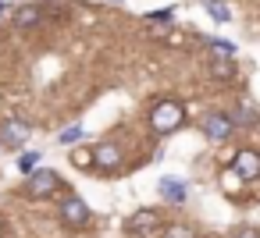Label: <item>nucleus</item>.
Instances as JSON below:
<instances>
[{"label": "nucleus", "mask_w": 260, "mask_h": 238, "mask_svg": "<svg viewBox=\"0 0 260 238\" xmlns=\"http://www.w3.org/2000/svg\"><path fill=\"white\" fill-rule=\"evenodd\" d=\"M182 121H185V107H182L178 100H157V103L150 107V128H153L157 135L178 132Z\"/></svg>", "instance_id": "obj_1"}, {"label": "nucleus", "mask_w": 260, "mask_h": 238, "mask_svg": "<svg viewBox=\"0 0 260 238\" xmlns=\"http://www.w3.org/2000/svg\"><path fill=\"white\" fill-rule=\"evenodd\" d=\"M61 188V178L54 174V171H43V167H36L32 174H29V181H25V192L32 195V199H47V195H54Z\"/></svg>", "instance_id": "obj_2"}, {"label": "nucleus", "mask_w": 260, "mask_h": 238, "mask_svg": "<svg viewBox=\"0 0 260 238\" xmlns=\"http://www.w3.org/2000/svg\"><path fill=\"white\" fill-rule=\"evenodd\" d=\"M29 135H32V128H29L25 121H18V117H8L4 125H0V142H4L8 149L25 146V142H29Z\"/></svg>", "instance_id": "obj_3"}, {"label": "nucleus", "mask_w": 260, "mask_h": 238, "mask_svg": "<svg viewBox=\"0 0 260 238\" xmlns=\"http://www.w3.org/2000/svg\"><path fill=\"white\" fill-rule=\"evenodd\" d=\"M61 220H64L68 227H86V224H89V206H86L79 195H64V203H61Z\"/></svg>", "instance_id": "obj_4"}, {"label": "nucleus", "mask_w": 260, "mask_h": 238, "mask_svg": "<svg viewBox=\"0 0 260 238\" xmlns=\"http://www.w3.org/2000/svg\"><path fill=\"white\" fill-rule=\"evenodd\" d=\"M232 128H235V121L228 114H207V121H203V132L210 142H224L232 135Z\"/></svg>", "instance_id": "obj_5"}, {"label": "nucleus", "mask_w": 260, "mask_h": 238, "mask_svg": "<svg viewBox=\"0 0 260 238\" xmlns=\"http://www.w3.org/2000/svg\"><path fill=\"white\" fill-rule=\"evenodd\" d=\"M157 224H160V217H157L153 210H139V213H132V217L125 220V231H128L132 238H139V234H150Z\"/></svg>", "instance_id": "obj_6"}, {"label": "nucleus", "mask_w": 260, "mask_h": 238, "mask_svg": "<svg viewBox=\"0 0 260 238\" xmlns=\"http://www.w3.org/2000/svg\"><path fill=\"white\" fill-rule=\"evenodd\" d=\"M232 167L239 171V178H242V181H249V178H256V174H260V153H256V149H239Z\"/></svg>", "instance_id": "obj_7"}, {"label": "nucleus", "mask_w": 260, "mask_h": 238, "mask_svg": "<svg viewBox=\"0 0 260 238\" xmlns=\"http://www.w3.org/2000/svg\"><path fill=\"white\" fill-rule=\"evenodd\" d=\"M93 164H96L100 171H118V164H121V149H118L114 142H100V146L93 149Z\"/></svg>", "instance_id": "obj_8"}, {"label": "nucleus", "mask_w": 260, "mask_h": 238, "mask_svg": "<svg viewBox=\"0 0 260 238\" xmlns=\"http://www.w3.org/2000/svg\"><path fill=\"white\" fill-rule=\"evenodd\" d=\"M160 195L168 199V203H185V195H189V185L182 181V178H160Z\"/></svg>", "instance_id": "obj_9"}, {"label": "nucleus", "mask_w": 260, "mask_h": 238, "mask_svg": "<svg viewBox=\"0 0 260 238\" xmlns=\"http://www.w3.org/2000/svg\"><path fill=\"white\" fill-rule=\"evenodd\" d=\"M210 54H214L217 61H235V47H232L228 39H210Z\"/></svg>", "instance_id": "obj_10"}, {"label": "nucleus", "mask_w": 260, "mask_h": 238, "mask_svg": "<svg viewBox=\"0 0 260 238\" xmlns=\"http://www.w3.org/2000/svg\"><path fill=\"white\" fill-rule=\"evenodd\" d=\"M221 188H224V192H239V188H242V178H239V171H235V167L221 171Z\"/></svg>", "instance_id": "obj_11"}, {"label": "nucleus", "mask_w": 260, "mask_h": 238, "mask_svg": "<svg viewBox=\"0 0 260 238\" xmlns=\"http://www.w3.org/2000/svg\"><path fill=\"white\" fill-rule=\"evenodd\" d=\"M82 135H86V128H82V125H72V128H64V132L57 135V142H61V146H75Z\"/></svg>", "instance_id": "obj_12"}, {"label": "nucleus", "mask_w": 260, "mask_h": 238, "mask_svg": "<svg viewBox=\"0 0 260 238\" xmlns=\"http://www.w3.org/2000/svg\"><path fill=\"white\" fill-rule=\"evenodd\" d=\"M32 22H40V8H22L18 15H15V25H32Z\"/></svg>", "instance_id": "obj_13"}, {"label": "nucleus", "mask_w": 260, "mask_h": 238, "mask_svg": "<svg viewBox=\"0 0 260 238\" xmlns=\"http://www.w3.org/2000/svg\"><path fill=\"white\" fill-rule=\"evenodd\" d=\"M18 167H22L25 174H32V171L40 167V153H22V156H18Z\"/></svg>", "instance_id": "obj_14"}, {"label": "nucleus", "mask_w": 260, "mask_h": 238, "mask_svg": "<svg viewBox=\"0 0 260 238\" xmlns=\"http://www.w3.org/2000/svg\"><path fill=\"white\" fill-rule=\"evenodd\" d=\"M207 11H210L217 22H228V18H232V15H228V8L221 4V0H207Z\"/></svg>", "instance_id": "obj_15"}, {"label": "nucleus", "mask_w": 260, "mask_h": 238, "mask_svg": "<svg viewBox=\"0 0 260 238\" xmlns=\"http://www.w3.org/2000/svg\"><path fill=\"white\" fill-rule=\"evenodd\" d=\"M72 164L86 171V167H93V153H86V149H75V156H72Z\"/></svg>", "instance_id": "obj_16"}, {"label": "nucleus", "mask_w": 260, "mask_h": 238, "mask_svg": "<svg viewBox=\"0 0 260 238\" xmlns=\"http://www.w3.org/2000/svg\"><path fill=\"white\" fill-rule=\"evenodd\" d=\"M164 238H192V231H189V227H168Z\"/></svg>", "instance_id": "obj_17"}, {"label": "nucleus", "mask_w": 260, "mask_h": 238, "mask_svg": "<svg viewBox=\"0 0 260 238\" xmlns=\"http://www.w3.org/2000/svg\"><path fill=\"white\" fill-rule=\"evenodd\" d=\"M214 75H217V78H228V75H232V64H228V61H217V64H214Z\"/></svg>", "instance_id": "obj_18"}, {"label": "nucleus", "mask_w": 260, "mask_h": 238, "mask_svg": "<svg viewBox=\"0 0 260 238\" xmlns=\"http://www.w3.org/2000/svg\"><path fill=\"white\" fill-rule=\"evenodd\" d=\"M150 18H153V22H168V18H171V8H160V11H153Z\"/></svg>", "instance_id": "obj_19"}, {"label": "nucleus", "mask_w": 260, "mask_h": 238, "mask_svg": "<svg viewBox=\"0 0 260 238\" xmlns=\"http://www.w3.org/2000/svg\"><path fill=\"white\" fill-rule=\"evenodd\" d=\"M235 238H260V231H253V227H242Z\"/></svg>", "instance_id": "obj_20"}, {"label": "nucleus", "mask_w": 260, "mask_h": 238, "mask_svg": "<svg viewBox=\"0 0 260 238\" xmlns=\"http://www.w3.org/2000/svg\"><path fill=\"white\" fill-rule=\"evenodd\" d=\"M0 234H4V220H0Z\"/></svg>", "instance_id": "obj_21"}]
</instances>
